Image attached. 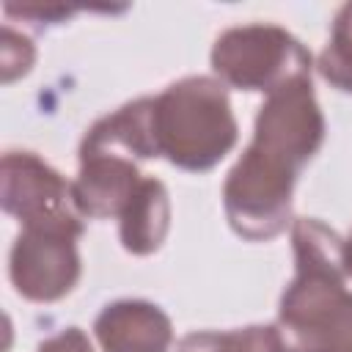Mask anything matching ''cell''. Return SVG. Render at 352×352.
I'll use <instances>...</instances> for the list:
<instances>
[{"label":"cell","mask_w":352,"mask_h":352,"mask_svg":"<svg viewBox=\"0 0 352 352\" xmlns=\"http://www.w3.org/2000/svg\"><path fill=\"white\" fill-rule=\"evenodd\" d=\"M322 140L324 116L311 77H292L267 94L253 140L223 184L226 217L239 236L267 242L286 231L294 182Z\"/></svg>","instance_id":"cell-1"},{"label":"cell","mask_w":352,"mask_h":352,"mask_svg":"<svg viewBox=\"0 0 352 352\" xmlns=\"http://www.w3.org/2000/svg\"><path fill=\"white\" fill-rule=\"evenodd\" d=\"M297 272L275 319L280 352H352V292L341 258L344 239L314 217L292 226Z\"/></svg>","instance_id":"cell-2"},{"label":"cell","mask_w":352,"mask_h":352,"mask_svg":"<svg viewBox=\"0 0 352 352\" xmlns=\"http://www.w3.org/2000/svg\"><path fill=\"white\" fill-rule=\"evenodd\" d=\"M148 126L154 157L192 173L214 168L234 148L239 132L226 85L204 74L148 96Z\"/></svg>","instance_id":"cell-3"},{"label":"cell","mask_w":352,"mask_h":352,"mask_svg":"<svg viewBox=\"0 0 352 352\" xmlns=\"http://www.w3.org/2000/svg\"><path fill=\"white\" fill-rule=\"evenodd\" d=\"M212 69L223 85L270 94L292 77H311L314 58L278 25H236L217 36Z\"/></svg>","instance_id":"cell-4"},{"label":"cell","mask_w":352,"mask_h":352,"mask_svg":"<svg viewBox=\"0 0 352 352\" xmlns=\"http://www.w3.org/2000/svg\"><path fill=\"white\" fill-rule=\"evenodd\" d=\"M80 236L82 226H22L8 258L14 289L33 302L66 297L80 278Z\"/></svg>","instance_id":"cell-5"},{"label":"cell","mask_w":352,"mask_h":352,"mask_svg":"<svg viewBox=\"0 0 352 352\" xmlns=\"http://www.w3.org/2000/svg\"><path fill=\"white\" fill-rule=\"evenodd\" d=\"M3 209L22 226H82L72 182L30 151L3 154Z\"/></svg>","instance_id":"cell-6"},{"label":"cell","mask_w":352,"mask_h":352,"mask_svg":"<svg viewBox=\"0 0 352 352\" xmlns=\"http://www.w3.org/2000/svg\"><path fill=\"white\" fill-rule=\"evenodd\" d=\"M104 352H168L173 327L168 314L146 300H118L102 308L94 322Z\"/></svg>","instance_id":"cell-7"},{"label":"cell","mask_w":352,"mask_h":352,"mask_svg":"<svg viewBox=\"0 0 352 352\" xmlns=\"http://www.w3.org/2000/svg\"><path fill=\"white\" fill-rule=\"evenodd\" d=\"M170 226V201L168 190L160 179L148 176L143 192L132 204V209L118 220L121 245L135 256H148L160 250Z\"/></svg>","instance_id":"cell-8"},{"label":"cell","mask_w":352,"mask_h":352,"mask_svg":"<svg viewBox=\"0 0 352 352\" xmlns=\"http://www.w3.org/2000/svg\"><path fill=\"white\" fill-rule=\"evenodd\" d=\"M176 352H280L272 324H250L239 330H201L179 341Z\"/></svg>","instance_id":"cell-9"},{"label":"cell","mask_w":352,"mask_h":352,"mask_svg":"<svg viewBox=\"0 0 352 352\" xmlns=\"http://www.w3.org/2000/svg\"><path fill=\"white\" fill-rule=\"evenodd\" d=\"M316 69L333 88L352 94V3L338 8L333 19L330 41L322 50Z\"/></svg>","instance_id":"cell-10"},{"label":"cell","mask_w":352,"mask_h":352,"mask_svg":"<svg viewBox=\"0 0 352 352\" xmlns=\"http://www.w3.org/2000/svg\"><path fill=\"white\" fill-rule=\"evenodd\" d=\"M38 352H94L88 336L80 327H66L38 344Z\"/></svg>","instance_id":"cell-11"},{"label":"cell","mask_w":352,"mask_h":352,"mask_svg":"<svg viewBox=\"0 0 352 352\" xmlns=\"http://www.w3.org/2000/svg\"><path fill=\"white\" fill-rule=\"evenodd\" d=\"M341 258H344V270H346V275H352V234L344 239V245H341Z\"/></svg>","instance_id":"cell-12"}]
</instances>
